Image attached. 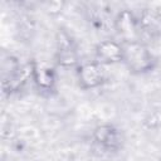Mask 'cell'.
Returning a JSON list of instances; mask_svg holds the SVG:
<instances>
[{
    "label": "cell",
    "mask_w": 161,
    "mask_h": 161,
    "mask_svg": "<svg viewBox=\"0 0 161 161\" xmlns=\"http://www.w3.org/2000/svg\"><path fill=\"white\" fill-rule=\"evenodd\" d=\"M123 64L135 74H145L153 70L157 65V58L143 42L122 43Z\"/></svg>",
    "instance_id": "obj_1"
},
{
    "label": "cell",
    "mask_w": 161,
    "mask_h": 161,
    "mask_svg": "<svg viewBox=\"0 0 161 161\" xmlns=\"http://www.w3.org/2000/svg\"><path fill=\"white\" fill-rule=\"evenodd\" d=\"M113 29L121 39V43L142 42L137 15L128 9L119 10L113 19Z\"/></svg>",
    "instance_id": "obj_2"
},
{
    "label": "cell",
    "mask_w": 161,
    "mask_h": 161,
    "mask_svg": "<svg viewBox=\"0 0 161 161\" xmlns=\"http://www.w3.org/2000/svg\"><path fill=\"white\" fill-rule=\"evenodd\" d=\"M77 80L82 89H96L107 82V72L104 65L97 60L80 63L75 68Z\"/></svg>",
    "instance_id": "obj_3"
},
{
    "label": "cell",
    "mask_w": 161,
    "mask_h": 161,
    "mask_svg": "<svg viewBox=\"0 0 161 161\" xmlns=\"http://www.w3.org/2000/svg\"><path fill=\"white\" fill-rule=\"evenodd\" d=\"M31 65V82L42 92H54L57 86V70L54 65L44 62L33 59L30 60Z\"/></svg>",
    "instance_id": "obj_4"
},
{
    "label": "cell",
    "mask_w": 161,
    "mask_h": 161,
    "mask_svg": "<svg viewBox=\"0 0 161 161\" xmlns=\"http://www.w3.org/2000/svg\"><path fill=\"white\" fill-rule=\"evenodd\" d=\"M92 138L98 147L109 152L118 151L123 145L121 131L112 123L98 125L92 132Z\"/></svg>",
    "instance_id": "obj_5"
},
{
    "label": "cell",
    "mask_w": 161,
    "mask_h": 161,
    "mask_svg": "<svg viewBox=\"0 0 161 161\" xmlns=\"http://www.w3.org/2000/svg\"><path fill=\"white\" fill-rule=\"evenodd\" d=\"M96 60L103 65L123 63V47L121 42L113 39H104L94 47Z\"/></svg>",
    "instance_id": "obj_6"
},
{
    "label": "cell",
    "mask_w": 161,
    "mask_h": 161,
    "mask_svg": "<svg viewBox=\"0 0 161 161\" xmlns=\"http://www.w3.org/2000/svg\"><path fill=\"white\" fill-rule=\"evenodd\" d=\"M138 25L142 35H147L150 38L161 36V13L155 9H143L141 14L137 15Z\"/></svg>",
    "instance_id": "obj_7"
},
{
    "label": "cell",
    "mask_w": 161,
    "mask_h": 161,
    "mask_svg": "<svg viewBox=\"0 0 161 161\" xmlns=\"http://www.w3.org/2000/svg\"><path fill=\"white\" fill-rule=\"evenodd\" d=\"M54 59H55L57 65L63 67V68H77L80 64L77 49L58 50V52H55Z\"/></svg>",
    "instance_id": "obj_8"
},
{
    "label": "cell",
    "mask_w": 161,
    "mask_h": 161,
    "mask_svg": "<svg viewBox=\"0 0 161 161\" xmlns=\"http://www.w3.org/2000/svg\"><path fill=\"white\" fill-rule=\"evenodd\" d=\"M77 49L75 43L72 38V35L68 33V30L59 28L55 33V52L58 50H70Z\"/></svg>",
    "instance_id": "obj_9"
},
{
    "label": "cell",
    "mask_w": 161,
    "mask_h": 161,
    "mask_svg": "<svg viewBox=\"0 0 161 161\" xmlns=\"http://www.w3.org/2000/svg\"><path fill=\"white\" fill-rule=\"evenodd\" d=\"M64 6H65V3L64 1H59V0H55V1H47L44 4V10L47 14L49 15H59L63 10H64Z\"/></svg>",
    "instance_id": "obj_10"
},
{
    "label": "cell",
    "mask_w": 161,
    "mask_h": 161,
    "mask_svg": "<svg viewBox=\"0 0 161 161\" xmlns=\"http://www.w3.org/2000/svg\"><path fill=\"white\" fill-rule=\"evenodd\" d=\"M158 161H161V157H160V160H158Z\"/></svg>",
    "instance_id": "obj_11"
}]
</instances>
